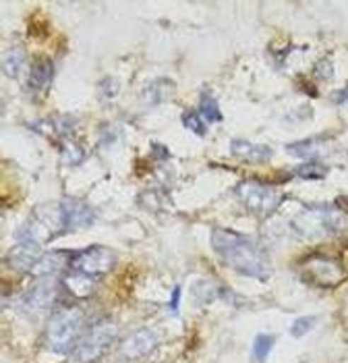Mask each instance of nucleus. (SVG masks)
<instances>
[{
  "instance_id": "27",
  "label": "nucleus",
  "mask_w": 348,
  "mask_h": 363,
  "mask_svg": "<svg viewBox=\"0 0 348 363\" xmlns=\"http://www.w3.org/2000/svg\"><path fill=\"white\" fill-rule=\"evenodd\" d=\"M100 94L106 98V100H112L116 94H118V82L116 79H104L100 84Z\"/></svg>"
},
{
  "instance_id": "26",
  "label": "nucleus",
  "mask_w": 348,
  "mask_h": 363,
  "mask_svg": "<svg viewBox=\"0 0 348 363\" xmlns=\"http://www.w3.org/2000/svg\"><path fill=\"white\" fill-rule=\"evenodd\" d=\"M120 138V129L116 125H102L100 129V143L104 147H112L116 141Z\"/></svg>"
},
{
  "instance_id": "17",
  "label": "nucleus",
  "mask_w": 348,
  "mask_h": 363,
  "mask_svg": "<svg viewBox=\"0 0 348 363\" xmlns=\"http://www.w3.org/2000/svg\"><path fill=\"white\" fill-rule=\"evenodd\" d=\"M66 293H71L73 297H79V299H86L87 295L93 293L95 289V279L89 277V274H83V272H77V270H71L66 274V279L62 280Z\"/></svg>"
},
{
  "instance_id": "5",
  "label": "nucleus",
  "mask_w": 348,
  "mask_h": 363,
  "mask_svg": "<svg viewBox=\"0 0 348 363\" xmlns=\"http://www.w3.org/2000/svg\"><path fill=\"white\" fill-rule=\"evenodd\" d=\"M116 335H118V326H116L115 320H110V318L95 320L93 324H89L86 328L73 357L79 363L100 362L110 351V347L115 345Z\"/></svg>"
},
{
  "instance_id": "1",
  "label": "nucleus",
  "mask_w": 348,
  "mask_h": 363,
  "mask_svg": "<svg viewBox=\"0 0 348 363\" xmlns=\"http://www.w3.org/2000/svg\"><path fill=\"white\" fill-rule=\"evenodd\" d=\"M211 250L232 270L243 277L267 280L272 274V259L257 239L231 228L211 230Z\"/></svg>"
},
{
  "instance_id": "24",
  "label": "nucleus",
  "mask_w": 348,
  "mask_h": 363,
  "mask_svg": "<svg viewBox=\"0 0 348 363\" xmlns=\"http://www.w3.org/2000/svg\"><path fill=\"white\" fill-rule=\"evenodd\" d=\"M180 121H182V127H185L187 131H191V133H193V135H197V138H205V133H207V123L203 121V116L199 114V112H195V111L182 112Z\"/></svg>"
},
{
  "instance_id": "7",
  "label": "nucleus",
  "mask_w": 348,
  "mask_h": 363,
  "mask_svg": "<svg viewBox=\"0 0 348 363\" xmlns=\"http://www.w3.org/2000/svg\"><path fill=\"white\" fill-rule=\"evenodd\" d=\"M58 295H60V282L57 277L37 279L33 282V286L21 297V309L29 315L46 313L48 309L57 306Z\"/></svg>"
},
{
  "instance_id": "2",
  "label": "nucleus",
  "mask_w": 348,
  "mask_h": 363,
  "mask_svg": "<svg viewBox=\"0 0 348 363\" xmlns=\"http://www.w3.org/2000/svg\"><path fill=\"white\" fill-rule=\"evenodd\" d=\"M83 315L77 308H60L52 311L46 330L44 347L58 355L75 353L81 336H83Z\"/></svg>"
},
{
  "instance_id": "3",
  "label": "nucleus",
  "mask_w": 348,
  "mask_h": 363,
  "mask_svg": "<svg viewBox=\"0 0 348 363\" xmlns=\"http://www.w3.org/2000/svg\"><path fill=\"white\" fill-rule=\"evenodd\" d=\"M344 224V212H340L336 206L330 203H309L305 206L292 226L303 237H321V235H334Z\"/></svg>"
},
{
  "instance_id": "6",
  "label": "nucleus",
  "mask_w": 348,
  "mask_h": 363,
  "mask_svg": "<svg viewBox=\"0 0 348 363\" xmlns=\"http://www.w3.org/2000/svg\"><path fill=\"white\" fill-rule=\"evenodd\" d=\"M116 266V253L104 245H91L71 255V270L83 272L89 277H104Z\"/></svg>"
},
{
  "instance_id": "8",
  "label": "nucleus",
  "mask_w": 348,
  "mask_h": 363,
  "mask_svg": "<svg viewBox=\"0 0 348 363\" xmlns=\"http://www.w3.org/2000/svg\"><path fill=\"white\" fill-rule=\"evenodd\" d=\"M303 277L319 286H332L344 279V270L340 268L338 262L323 255H315L303 262Z\"/></svg>"
},
{
  "instance_id": "14",
  "label": "nucleus",
  "mask_w": 348,
  "mask_h": 363,
  "mask_svg": "<svg viewBox=\"0 0 348 363\" xmlns=\"http://www.w3.org/2000/svg\"><path fill=\"white\" fill-rule=\"evenodd\" d=\"M71 255L73 252H50L44 253L42 259L37 262V266L33 268V277L35 279H46V277H57L58 272H62L66 266H71Z\"/></svg>"
},
{
  "instance_id": "13",
  "label": "nucleus",
  "mask_w": 348,
  "mask_h": 363,
  "mask_svg": "<svg viewBox=\"0 0 348 363\" xmlns=\"http://www.w3.org/2000/svg\"><path fill=\"white\" fill-rule=\"evenodd\" d=\"M231 154L249 164H265L274 158V150L265 143H253L247 140H232Z\"/></svg>"
},
{
  "instance_id": "11",
  "label": "nucleus",
  "mask_w": 348,
  "mask_h": 363,
  "mask_svg": "<svg viewBox=\"0 0 348 363\" xmlns=\"http://www.w3.org/2000/svg\"><path fill=\"white\" fill-rule=\"evenodd\" d=\"M158 347V335L151 328H139L120 342V355L127 359H139Z\"/></svg>"
},
{
  "instance_id": "23",
  "label": "nucleus",
  "mask_w": 348,
  "mask_h": 363,
  "mask_svg": "<svg viewBox=\"0 0 348 363\" xmlns=\"http://www.w3.org/2000/svg\"><path fill=\"white\" fill-rule=\"evenodd\" d=\"M325 140L323 135L321 138H311V140H303V141H294V143H289L286 150L292 156H301V158H307V156H315L319 150V143Z\"/></svg>"
},
{
  "instance_id": "25",
  "label": "nucleus",
  "mask_w": 348,
  "mask_h": 363,
  "mask_svg": "<svg viewBox=\"0 0 348 363\" xmlns=\"http://www.w3.org/2000/svg\"><path fill=\"white\" fill-rule=\"evenodd\" d=\"M315 324H318V318H315V315H301V318H296V320L292 322L290 335L294 336V338L309 335V333L313 330Z\"/></svg>"
},
{
  "instance_id": "21",
  "label": "nucleus",
  "mask_w": 348,
  "mask_h": 363,
  "mask_svg": "<svg viewBox=\"0 0 348 363\" xmlns=\"http://www.w3.org/2000/svg\"><path fill=\"white\" fill-rule=\"evenodd\" d=\"M276 345V336L274 335H257L251 347V363H265L272 349Z\"/></svg>"
},
{
  "instance_id": "18",
  "label": "nucleus",
  "mask_w": 348,
  "mask_h": 363,
  "mask_svg": "<svg viewBox=\"0 0 348 363\" xmlns=\"http://www.w3.org/2000/svg\"><path fill=\"white\" fill-rule=\"evenodd\" d=\"M174 91V84L170 79H153L144 89V102L149 106L166 102Z\"/></svg>"
},
{
  "instance_id": "10",
  "label": "nucleus",
  "mask_w": 348,
  "mask_h": 363,
  "mask_svg": "<svg viewBox=\"0 0 348 363\" xmlns=\"http://www.w3.org/2000/svg\"><path fill=\"white\" fill-rule=\"evenodd\" d=\"M62 203V214H64V233H75V230H83L89 228L95 223V210L75 197H66L60 201Z\"/></svg>"
},
{
  "instance_id": "4",
  "label": "nucleus",
  "mask_w": 348,
  "mask_h": 363,
  "mask_svg": "<svg viewBox=\"0 0 348 363\" xmlns=\"http://www.w3.org/2000/svg\"><path fill=\"white\" fill-rule=\"evenodd\" d=\"M234 196L238 197V201L243 203V208L255 216H269L274 214L282 201H284V194L269 185V183H261V181H255V179H245L236 185L234 189Z\"/></svg>"
},
{
  "instance_id": "29",
  "label": "nucleus",
  "mask_w": 348,
  "mask_h": 363,
  "mask_svg": "<svg viewBox=\"0 0 348 363\" xmlns=\"http://www.w3.org/2000/svg\"><path fill=\"white\" fill-rule=\"evenodd\" d=\"M334 102H336V104H347L348 102V85H344L340 91H336V94H334Z\"/></svg>"
},
{
  "instance_id": "22",
  "label": "nucleus",
  "mask_w": 348,
  "mask_h": 363,
  "mask_svg": "<svg viewBox=\"0 0 348 363\" xmlns=\"http://www.w3.org/2000/svg\"><path fill=\"white\" fill-rule=\"evenodd\" d=\"M197 112L202 114L205 123H220L222 121L220 104H218L216 96H211V94H203L199 98V111Z\"/></svg>"
},
{
  "instance_id": "15",
  "label": "nucleus",
  "mask_w": 348,
  "mask_h": 363,
  "mask_svg": "<svg viewBox=\"0 0 348 363\" xmlns=\"http://www.w3.org/2000/svg\"><path fill=\"white\" fill-rule=\"evenodd\" d=\"M29 67L28 65V52L23 50V46H11L4 56H2V71H4V75L6 77H11V79H23L25 77V73H28Z\"/></svg>"
},
{
  "instance_id": "28",
  "label": "nucleus",
  "mask_w": 348,
  "mask_h": 363,
  "mask_svg": "<svg viewBox=\"0 0 348 363\" xmlns=\"http://www.w3.org/2000/svg\"><path fill=\"white\" fill-rule=\"evenodd\" d=\"M315 75H318L319 79H330L334 75V65L327 58L319 60L318 67H315Z\"/></svg>"
},
{
  "instance_id": "12",
  "label": "nucleus",
  "mask_w": 348,
  "mask_h": 363,
  "mask_svg": "<svg viewBox=\"0 0 348 363\" xmlns=\"http://www.w3.org/2000/svg\"><path fill=\"white\" fill-rule=\"evenodd\" d=\"M54 79V62L48 56L35 58L28 75V89L31 96H42Z\"/></svg>"
},
{
  "instance_id": "19",
  "label": "nucleus",
  "mask_w": 348,
  "mask_h": 363,
  "mask_svg": "<svg viewBox=\"0 0 348 363\" xmlns=\"http://www.w3.org/2000/svg\"><path fill=\"white\" fill-rule=\"evenodd\" d=\"M292 174L303 179V181H321L327 177V167L319 160H307V162L296 164Z\"/></svg>"
},
{
  "instance_id": "20",
  "label": "nucleus",
  "mask_w": 348,
  "mask_h": 363,
  "mask_svg": "<svg viewBox=\"0 0 348 363\" xmlns=\"http://www.w3.org/2000/svg\"><path fill=\"white\" fill-rule=\"evenodd\" d=\"M60 158L69 167H79L86 160V147L73 140L60 141Z\"/></svg>"
},
{
  "instance_id": "16",
  "label": "nucleus",
  "mask_w": 348,
  "mask_h": 363,
  "mask_svg": "<svg viewBox=\"0 0 348 363\" xmlns=\"http://www.w3.org/2000/svg\"><path fill=\"white\" fill-rule=\"evenodd\" d=\"M75 125H77V121H75L73 116L62 114V116L46 118V121H37L33 127L37 129V133H46V135H50V138H57L58 135V138H62V140H71L69 135L73 133Z\"/></svg>"
},
{
  "instance_id": "9",
  "label": "nucleus",
  "mask_w": 348,
  "mask_h": 363,
  "mask_svg": "<svg viewBox=\"0 0 348 363\" xmlns=\"http://www.w3.org/2000/svg\"><path fill=\"white\" fill-rule=\"evenodd\" d=\"M44 250H42V243L28 239V237H19V241L11 247L8 252V264L11 268L19 270V272H33V268L37 266V262L42 259Z\"/></svg>"
}]
</instances>
